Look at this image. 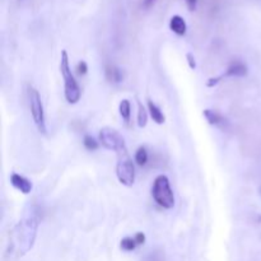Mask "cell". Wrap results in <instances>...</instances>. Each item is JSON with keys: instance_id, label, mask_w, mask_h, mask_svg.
Listing matches in <instances>:
<instances>
[{"instance_id": "obj_1", "label": "cell", "mask_w": 261, "mask_h": 261, "mask_svg": "<svg viewBox=\"0 0 261 261\" xmlns=\"http://www.w3.org/2000/svg\"><path fill=\"white\" fill-rule=\"evenodd\" d=\"M37 228L38 219L33 214L25 217L17 224L13 231V240H14V247L17 249L18 254L24 255L32 249L36 236H37Z\"/></svg>"}, {"instance_id": "obj_2", "label": "cell", "mask_w": 261, "mask_h": 261, "mask_svg": "<svg viewBox=\"0 0 261 261\" xmlns=\"http://www.w3.org/2000/svg\"><path fill=\"white\" fill-rule=\"evenodd\" d=\"M60 71L64 79V96H65V99L71 105L78 103V101L81 99L82 92L81 88H79L78 82L75 81L73 73H71L70 65H69V56L65 50L61 53Z\"/></svg>"}, {"instance_id": "obj_3", "label": "cell", "mask_w": 261, "mask_h": 261, "mask_svg": "<svg viewBox=\"0 0 261 261\" xmlns=\"http://www.w3.org/2000/svg\"><path fill=\"white\" fill-rule=\"evenodd\" d=\"M152 196L155 203L163 209H172L175 206V195L167 176L160 175L155 177L152 188Z\"/></svg>"}, {"instance_id": "obj_4", "label": "cell", "mask_w": 261, "mask_h": 261, "mask_svg": "<svg viewBox=\"0 0 261 261\" xmlns=\"http://www.w3.org/2000/svg\"><path fill=\"white\" fill-rule=\"evenodd\" d=\"M28 102H30L31 115H32L33 122L41 134L47 133V126H46L45 111H43V105L41 101V96L38 91L33 87H28Z\"/></svg>"}, {"instance_id": "obj_5", "label": "cell", "mask_w": 261, "mask_h": 261, "mask_svg": "<svg viewBox=\"0 0 261 261\" xmlns=\"http://www.w3.org/2000/svg\"><path fill=\"white\" fill-rule=\"evenodd\" d=\"M117 155H119V158H117L116 165V176L122 185L130 188V186L134 185L135 181L134 163H133L132 158L127 153V149L121 150V152L117 153Z\"/></svg>"}, {"instance_id": "obj_6", "label": "cell", "mask_w": 261, "mask_h": 261, "mask_svg": "<svg viewBox=\"0 0 261 261\" xmlns=\"http://www.w3.org/2000/svg\"><path fill=\"white\" fill-rule=\"evenodd\" d=\"M99 143L103 145L106 149L114 150V152L119 153L121 150L126 149V145H125V140L122 138V135L117 132L116 129H112V127H102L99 130Z\"/></svg>"}, {"instance_id": "obj_7", "label": "cell", "mask_w": 261, "mask_h": 261, "mask_svg": "<svg viewBox=\"0 0 261 261\" xmlns=\"http://www.w3.org/2000/svg\"><path fill=\"white\" fill-rule=\"evenodd\" d=\"M247 75V66L246 64H244L240 60H234L229 64V66L227 68V70L224 71L221 75L216 76V78H211L208 82H206V86L209 88H213L221 81H223L224 78H241V76Z\"/></svg>"}, {"instance_id": "obj_8", "label": "cell", "mask_w": 261, "mask_h": 261, "mask_svg": "<svg viewBox=\"0 0 261 261\" xmlns=\"http://www.w3.org/2000/svg\"><path fill=\"white\" fill-rule=\"evenodd\" d=\"M10 182H12V185L14 186L17 190H19L22 194H25V195L32 191V182L22 175L12 173V176H10Z\"/></svg>"}, {"instance_id": "obj_9", "label": "cell", "mask_w": 261, "mask_h": 261, "mask_svg": "<svg viewBox=\"0 0 261 261\" xmlns=\"http://www.w3.org/2000/svg\"><path fill=\"white\" fill-rule=\"evenodd\" d=\"M204 117L206 119V121L209 122L211 125H213V126H217V127H221V129H227V126H228V121H227L226 119H224L223 116H222L221 114H218L217 111H214V110H204Z\"/></svg>"}, {"instance_id": "obj_10", "label": "cell", "mask_w": 261, "mask_h": 261, "mask_svg": "<svg viewBox=\"0 0 261 261\" xmlns=\"http://www.w3.org/2000/svg\"><path fill=\"white\" fill-rule=\"evenodd\" d=\"M170 28L173 33L177 36H184L188 31V24H186L185 19L180 15H173L170 20Z\"/></svg>"}, {"instance_id": "obj_11", "label": "cell", "mask_w": 261, "mask_h": 261, "mask_svg": "<svg viewBox=\"0 0 261 261\" xmlns=\"http://www.w3.org/2000/svg\"><path fill=\"white\" fill-rule=\"evenodd\" d=\"M148 111H149L150 117H152L153 121H154L155 124H158V125L165 124L166 117H165V115H163L162 110H161L160 107H158L153 101H148Z\"/></svg>"}, {"instance_id": "obj_12", "label": "cell", "mask_w": 261, "mask_h": 261, "mask_svg": "<svg viewBox=\"0 0 261 261\" xmlns=\"http://www.w3.org/2000/svg\"><path fill=\"white\" fill-rule=\"evenodd\" d=\"M106 78L112 83H121L122 73L117 66L107 65L106 66Z\"/></svg>"}, {"instance_id": "obj_13", "label": "cell", "mask_w": 261, "mask_h": 261, "mask_svg": "<svg viewBox=\"0 0 261 261\" xmlns=\"http://www.w3.org/2000/svg\"><path fill=\"white\" fill-rule=\"evenodd\" d=\"M119 111H120V116L122 117V120H124L126 124H129L130 115H132V105H130L129 99H122V101L120 102Z\"/></svg>"}, {"instance_id": "obj_14", "label": "cell", "mask_w": 261, "mask_h": 261, "mask_svg": "<svg viewBox=\"0 0 261 261\" xmlns=\"http://www.w3.org/2000/svg\"><path fill=\"white\" fill-rule=\"evenodd\" d=\"M148 122V112L140 101H138V125L139 127H145Z\"/></svg>"}, {"instance_id": "obj_15", "label": "cell", "mask_w": 261, "mask_h": 261, "mask_svg": "<svg viewBox=\"0 0 261 261\" xmlns=\"http://www.w3.org/2000/svg\"><path fill=\"white\" fill-rule=\"evenodd\" d=\"M138 244L135 241L134 237H125V239L121 240L120 242V247H121L124 251H134L137 249Z\"/></svg>"}, {"instance_id": "obj_16", "label": "cell", "mask_w": 261, "mask_h": 261, "mask_svg": "<svg viewBox=\"0 0 261 261\" xmlns=\"http://www.w3.org/2000/svg\"><path fill=\"white\" fill-rule=\"evenodd\" d=\"M135 162L139 166H145L148 162V152L144 147L138 148L135 152Z\"/></svg>"}, {"instance_id": "obj_17", "label": "cell", "mask_w": 261, "mask_h": 261, "mask_svg": "<svg viewBox=\"0 0 261 261\" xmlns=\"http://www.w3.org/2000/svg\"><path fill=\"white\" fill-rule=\"evenodd\" d=\"M83 144L88 150L98 149V145H99L98 142H97L93 137H91V135H86V137H84Z\"/></svg>"}, {"instance_id": "obj_18", "label": "cell", "mask_w": 261, "mask_h": 261, "mask_svg": "<svg viewBox=\"0 0 261 261\" xmlns=\"http://www.w3.org/2000/svg\"><path fill=\"white\" fill-rule=\"evenodd\" d=\"M76 73H78L79 75H86V74L88 73V65H87L86 61H79L78 65H76Z\"/></svg>"}, {"instance_id": "obj_19", "label": "cell", "mask_w": 261, "mask_h": 261, "mask_svg": "<svg viewBox=\"0 0 261 261\" xmlns=\"http://www.w3.org/2000/svg\"><path fill=\"white\" fill-rule=\"evenodd\" d=\"M134 239H135V241H137L138 246H140V245H144L145 234L143 233V232H138V233L134 236Z\"/></svg>"}, {"instance_id": "obj_20", "label": "cell", "mask_w": 261, "mask_h": 261, "mask_svg": "<svg viewBox=\"0 0 261 261\" xmlns=\"http://www.w3.org/2000/svg\"><path fill=\"white\" fill-rule=\"evenodd\" d=\"M186 58H188L189 66H190L191 69H195L196 68V61H195V58H194L193 54H188V55H186Z\"/></svg>"}, {"instance_id": "obj_21", "label": "cell", "mask_w": 261, "mask_h": 261, "mask_svg": "<svg viewBox=\"0 0 261 261\" xmlns=\"http://www.w3.org/2000/svg\"><path fill=\"white\" fill-rule=\"evenodd\" d=\"M186 5H188L189 10L194 12L196 9V5H198V0H185Z\"/></svg>"}, {"instance_id": "obj_22", "label": "cell", "mask_w": 261, "mask_h": 261, "mask_svg": "<svg viewBox=\"0 0 261 261\" xmlns=\"http://www.w3.org/2000/svg\"><path fill=\"white\" fill-rule=\"evenodd\" d=\"M155 2H157V0H144V7L145 8H150L153 4H154Z\"/></svg>"}]
</instances>
